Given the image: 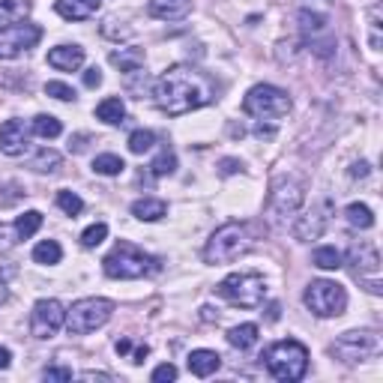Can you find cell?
<instances>
[{
  "instance_id": "6da1fadb",
  "label": "cell",
  "mask_w": 383,
  "mask_h": 383,
  "mask_svg": "<svg viewBox=\"0 0 383 383\" xmlns=\"http://www.w3.org/2000/svg\"><path fill=\"white\" fill-rule=\"evenodd\" d=\"M153 99L165 114L183 117L189 111H198L212 102V84L207 75H201L192 66H171L168 72L156 81Z\"/></svg>"
},
{
  "instance_id": "7a4b0ae2",
  "label": "cell",
  "mask_w": 383,
  "mask_h": 383,
  "mask_svg": "<svg viewBox=\"0 0 383 383\" xmlns=\"http://www.w3.org/2000/svg\"><path fill=\"white\" fill-rule=\"evenodd\" d=\"M252 249V234L246 225L239 222H228L207 239L204 246V261L207 264H231L239 254H246Z\"/></svg>"
},
{
  "instance_id": "3957f363",
  "label": "cell",
  "mask_w": 383,
  "mask_h": 383,
  "mask_svg": "<svg viewBox=\"0 0 383 383\" xmlns=\"http://www.w3.org/2000/svg\"><path fill=\"white\" fill-rule=\"evenodd\" d=\"M102 269H105V276H111V279H144V276L156 273L159 264H156V258L141 252L138 246L120 239V243L114 246V252L102 261Z\"/></svg>"
},
{
  "instance_id": "277c9868",
  "label": "cell",
  "mask_w": 383,
  "mask_h": 383,
  "mask_svg": "<svg viewBox=\"0 0 383 383\" xmlns=\"http://www.w3.org/2000/svg\"><path fill=\"white\" fill-rule=\"evenodd\" d=\"M266 368L276 380H300L308 368V350L306 345H300L296 338H285V342H276L266 350Z\"/></svg>"
},
{
  "instance_id": "5b68a950",
  "label": "cell",
  "mask_w": 383,
  "mask_h": 383,
  "mask_svg": "<svg viewBox=\"0 0 383 383\" xmlns=\"http://www.w3.org/2000/svg\"><path fill=\"white\" fill-rule=\"evenodd\" d=\"M216 291L239 308H258L266 300V281L261 273H231Z\"/></svg>"
},
{
  "instance_id": "8992f818",
  "label": "cell",
  "mask_w": 383,
  "mask_h": 383,
  "mask_svg": "<svg viewBox=\"0 0 383 383\" xmlns=\"http://www.w3.org/2000/svg\"><path fill=\"white\" fill-rule=\"evenodd\" d=\"M111 311H114V303L102 300V296H90V300H78L72 308L66 311V326L72 335H87L99 326H105Z\"/></svg>"
},
{
  "instance_id": "52a82bcc",
  "label": "cell",
  "mask_w": 383,
  "mask_h": 383,
  "mask_svg": "<svg viewBox=\"0 0 383 383\" xmlns=\"http://www.w3.org/2000/svg\"><path fill=\"white\" fill-rule=\"evenodd\" d=\"M306 306L311 308V315L318 318H338L342 311L347 308V293L338 281H330V279H318L311 281L306 288Z\"/></svg>"
},
{
  "instance_id": "ba28073f",
  "label": "cell",
  "mask_w": 383,
  "mask_h": 383,
  "mask_svg": "<svg viewBox=\"0 0 383 383\" xmlns=\"http://www.w3.org/2000/svg\"><path fill=\"white\" fill-rule=\"evenodd\" d=\"M243 111L252 117H266V120H279L291 111V96L285 90L273 87V84H258L252 87L243 99Z\"/></svg>"
},
{
  "instance_id": "9c48e42d",
  "label": "cell",
  "mask_w": 383,
  "mask_h": 383,
  "mask_svg": "<svg viewBox=\"0 0 383 383\" xmlns=\"http://www.w3.org/2000/svg\"><path fill=\"white\" fill-rule=\"evenodd\" d=\"M383 350V342L377 333H345L338 342L333 345V357H338L342 362H362L372 360Z\"/></svg>"
},
{
  "instance_id": "30bf717a",
  "label": "cell",
  "mask_w": 383,
  "mask_h": 383,
  "mask_svg": "<svg viewBox=\"0 0 383 383\" xmlns=\"http://www.w3.org/2000/svg\"><path fill=\"white\" fill-rule=\"evenodd\" d=\"M303 198H306L303 180L281 174L273 180V186H269V210H273V216H291V212L300 210Z\"/></svg>"
},
{
  "instance_id": "8fae6325",
  "label": "cell",
  "mask_w": 383,
  "mask_h": 383,
  "mask_svg": "<svg viewBox=\"0 0 383 383\" xmlns=\"http://www.w3.org/2000/svg\"><path fill=\"white\" fill-rule=\"evenodd\" d=\"M66 323V311L58 300H39L31 311V333L33 338H54Z\"/></svg>"
},
{
  "instance_id": "7c38bea8",
  "label": "cell",
  "mask_w": 383,
  "mask_h": 383,
  "mask_svg": "<svg viewBox=\"0 0 383 383\" xmlns=\"http://www.w3.org/2000/svg\"><path fill=\"white\" fill-rule=\"evenodd\" d=\"M330 216H333V198H320V201L311 204V210H306L300 219L293 225V237L308 243V239H318L326 225H330Z\"/></svg>"
},
{
  "instance_id": "4fadbf2b",
  "label": "cell",
  "mask_w": 383,
  "mask_h": 383,
  "mask_svg": "<svg viewBox=\"0 0 383 383\" xmlns=\"http://www.w3.org/2000/svg\"><path fill=\"white\" fill-rule=\"evenodd\" d=\"M42 39V31L36 24H12L6 31H0V60H12L21 51L33 48Z\"/></svg>"
},
{
  "instance_id": "5bb4252c",
  "label": "cell",
  "mask_w": 383,
  "mask_h": 383,
  "mask_svg": "<svg viewBox=\"0 0 383 383\" xmlns=\"http://www.w3.org/2000/svg\"><path fill=\"white\" fill-rule=\"evenodd\" d=\"M27 144H31V135H27V126L21 120H6L0 126V153L21 156Z\"/></svg>"
},
{
  "instance_id": "9a60e30c",
  "label": "cell",
  "mask_w": 383,
  "mask_h": 383,
  "mask_svg": "<svg viewBox=\"0 0 383 383\" xmlns=\"http://www.w3.org/2000/svg\"><path fill=\"white\" fill-rule=\"evenodd\" d=\"M347 258L353 264V273H357L360 279L380 273V254H377V249L372 243H353L350 252H347Z\"/></svg>"
},
{
  "instance_id": "2e32d148",
  "label": "cell",
  "mask_w": 383,
  "mask_h": 383,
  "mask_svg": "<svg viewBox=\"0 0 383 383\" xmlns=\"http://www.w3.org/2000/svg\"><path fill=\"white\" fill-rule=\"evenodd\" d=\"M99 6H102V0H58L54 4L58 16L66 21H87L90 16L99 12Z\"/></svg>"
},
{
  "instance_id": "e0dca14e",
  "label": "cell",
  "mask_w": 383,
  "mask_h": 383,
  "mask_svg": "<svg viewBox=\"0 0 383 383\" xmlns=\"http://www.w3.org/2000/svg\"><path fill=\"white\" fill-rule=\"evenodd\" d=\"M192 9V0H150L147 12L153 18H162V21H180L186 18Z\"/></svg>"
},
{
  "instance_id": "ac0fdd59",
  "label": "cell",
  "mask_w": 383,
  "mask_h": 383,
  "mask_svg": "<svg viewBox=\"0 0 383 383\" xmlns=\"http://www.w3.org/2000/svg\"><path fill=\"white\" fill-rule=\"evenodd\" d=\"M48 63L60 72H75L84 63V48L81 45H58L48 51Z\"/></svg>"
},
{
  "instance_id": "d6986e66",
  "label": "cell",
  "mask_w": 383,
  "mask_h": 383,
  "mask_svg": "<svg viewBox=\"0 0 383 383\" xmlns=\"http://www.w3.org/2000/svg\"><path fill=\"white\" fill-rule=\"evenodd\" d=\"M219 365H222V357H219L216 350H192V353H189V372H192L195 377H210V374H216Z\"/></svg>"
},
{
  "instance_id": "ffe728a7",
  "label": "cell",
  "mask_w": 383,
  "mask_h": 383,
  "mask_svg": "<svg viewBox=\"0 0 383 383\" xmlns=\"http://www.w3.org/2000/svg\"><path fill=\"white\" fill-rule=\"evenodd\" d=\"M27 12H31V0H0V31L21 24Z\"/></svg>"
},
{
  "instance_id": "44dd1931",
  "label": "cell",
  "mask_w": 383,
  "mask_h": 383,
  "mask_svg": "<svg viewBox=\"0 0 383 383\" xmlns=\"http://www.w3.org/2000/svg\"><path fill=\"white\" fill-rule=\"evenodd\" d=\"M168 212V204L162 198H141V201L132 204V216L141 222H159Z\"/></svg>"
},
{
  "instance_id": "7402d4cb",
  "label": "cell",
  "mask_w": 383,
  "mask_h": 383,
  "mask_svg": "<svg viewBox=\"0 0 383 383\" xmlns=\"http://www.w3.org/2000/svg\"><path fill=\"white\" fill-rule=\"evenodd\" d=\"M96 117L102 120V123H108V126L123 123V117H126L123 99H120V96H108V99H102V102L96 105Z\"/></svg>"
},
{
  "instance_id": "603a6c76",
  "label": "cell",
  "mask_w": 383,
  "mask_h": 383,
  "mask_svg": "<svg viewBox=\"0 0 383 383\" xmlns=\"http://www.w3.org/2000/svg\"><path fill=\"white\" fill-rule=\"evenodd\" d=\"M111 63L120 66V72H138L144 66V51L141 48H120L111 54Z\"/></svg>"
},
{
  "instance_id": "cb8c5ba5",
  "label": "cell",
  "mask_w": 383,
  "mask_h": 383,
  "mask_svg": "<svg viewBox=\"0 0 383 383\" xmlns=\"http://www.w3.org/2000/svg\"><path fill=\"white\" fill-rule=\"evenodd\" d=\"M254 342H258V326L254 323H239L228 333V345L237 350H249L254 347Z\"/></svg>"
},
{
  "instance_id": "d4e9b609",
  "label": "cell",
  "mask_w": 383,
  "mask_h": 383,
  "mask_svg": "<svg viewBox=\"0 0 383 383\" xmlns=\"http://www.w3.org/2000/svg\"><path fill=\"white\" fill-rule=\"evenodd\" d=\"M12 228H16V239H31V237L42 228V212H39V210H27L24 216L16 219V225H12Z\"/></svg>"
},
{
  "instance_id": "484cf974",
  "label": "cell",
  "mask_w": 383,
  "mask_h": 383,
  "mask_svg": "<svg viewBox=\"0 0 383 383\" xmlns=\"http://www.w3.org/2000/svg\"><path fill=\"white\" fill-rule=\"evenodd\" d=\"M345 219H347V225H353V228L368 231V228L374 225V212L368 210L365 204H350V207L345 210Z\"/></svg>"
},
{
  "instance_id": "4316f807",
  "label": "cell",
  "mask_w": 383,
  "mask_h": 383,
  "mask_svg": "<svg viewBox=\"0 0 383 383\" xmlns=\"http://www.w3.org/2000/svg\"><path fill=\"white\" fill-rule=\"evenodd\" d=\"M60 153L58 150H39L36 156H33V162H31V168H33V171H39V174H54V171H58V168H60Z\"/></svg>"
},
{
  "instance_id": "83f0119b",
  "label": "cell",
  "mask_w": 383,
  "mask_h": 383,
  "mask_svg": "<svg viewBox=\"0 0 383 383\" xmlns=\"http://www.w3.org/2000/svg\"><path fill=\"white\" fill-rule=\"evenodd\" d=\"M63 258V249L58 239H42V243L33 249V261L36 264H60Z\"/></svg>"
},
{
  "instance_id": "f1b7e54d",
  "label": "cell",
  "mask_w": 383,
  "mask_h": 383,
  "mask_svg": "<svg viewBox=\"0 0 383 383\" xmlns=\"http://www.w3.org/2000/svg\"><path fill=\"white\" fill-rule=\"evenodd\" d=\"M123 168H126L123 159H120V156H114V153H105V156H96V159H93V171L102 174V177H117Z\"/></svg>"
},
{
  "instance_id": "f546056e",
  "label": "cell",
  "mask_w": 383,
  "mask_h": 383,
  "mask_svg": "<svg viewBox=\"0 0 383 383\" xmlns=\"http://www.w3.org/2000/svg\"><path fill=\"white\" fill-rule=\"evenodd\" d=\"M174 168H177V156L165 147V150L150 162V174H153V177H168V174H174Z\"/></svg>"
},
{
  "instance_id": "4dcf8cb0",
  "label": "cell",
  "mask_w": 383,
  "mask_h": 383,
  "mask_svg": "<svg viewBox=\"0 0 383 383\" xmlns=\"http://www.w3.org/2000/svg\"><path fill=\"white\" fill-rule=\"evenodd\" d=\"M33 132H36L39 138H58V135L63 132V126H60V120H58V117H51V114H39V117H33Z\"/></svg>"
},
{
  "instance_id": "1f68e13d",
  "label": "cell",
  "mask_w": 383,
  "mask_h": 383,
  "mask_svg": "<svg viewBox=\"0 0 383 383\" xmlns=\"http://www.w3.org/2000/svg\"><path fill=\"white\" fill-rule=\"evenodd\" d=\"M311 261H315V266H320V269H338L342 266V252H338L335 246H320Z\"/></svg>"
},
{
  "instance_id": "d6a6232c",
  "label": "cell",
  "mask_w": 383,
  "mask_h": 383,
  "mask_svg": "<svg viewBox=\"0 0 383 383\" xmlns=\"http://www.w3.org/2000/svg\"><path fill=\"white\" fill-rule=\"evenodd\" d=\"M153 144H156V135H153L150 129H135V132L129 135V150H132L135 156L147 153V150H150Z\"/></svg>"
},
{
  "instance_id": "836d02e7",
  "label": "cell",
  "mask_w": 383,
  "mask_h": 383,
  "mask_svg": "<svg viewBox=\"0 0 383 383\" xmlns=\"http://www.w3.org/2000/svg\"><path fill=\"white\" fill-rule=\"evenodd\" d=\"M105 237H108V225L105 222H96V225H90V228L81 234V246L84 249H96Z\"/></svg>"
},
{
  "instance_id": "e575fe53",
  "label": "cell",
  "mask_w": 383,
  "mask_h": 383,
  "mask_svg": "<svg viewBox=\"0 0 383 383\" xmlns=\"http://www.w3.org/2000/svg\"><path fill=\"white\" fill-rule=\"evenodd\" d=\"M323 24H326V18L323 16H318V12H308V9H303L300 12V27H303V33L308 36H315V33H320L323 31Z\"/></svg>"
},
{
  "instance_id": "d590c367",
  "label": "cell",
  "mask_w": 383,
  "mask_h": 383,
  "mask_svg": "<svg viewBox=\"0 0 383 383\" xmlns=\"http://www.w3.org/2000/svg\"><path fill=\"white\" fill-rule=\"evenodd\" d=\"M58 207L66 212V216H78V212L84 210V201L75 192H58Z\"/></svg>"
},
{
  "instance_id": "8d00e7d4",
  "label": "cell",
  "mask_w": 383,
  "mask_h": 383,
  "mask_svg": "<svg viewBox=\"0 0 383 383\" xmlns=\"http://www.w3.org/2000/svg\"><path fill=\"white\" fill-rule=\"evenodd\" d=\"M45 93L54 96V99H60V102H72V99H75V90L69 87V84H63V81H48Z\"/></svg>"
},
{
  "instance_id": "74e56055",
  "label": "cell",
  "mask_w": 383,
  "mask_h": 383,
  "mask_svg": "<svg viewBox=\"0 0 383 383\" xmlns=\"http://www.w3.org/2000/svg\"><path fill=\"white\" fill-rule=\"evenodd\" d=\"M42 380H48V383H66V380H72V368H66V365H51L42 372Z\"/></svg>"
},
{
  "instance_id": "f35d334b",
  "label": "cell",
  "mask_w": 383,
  "mask_h": 383,
  "mask_svg": "<svg viewBox=\"0 0 383 383\" xmlns=\"http://www.w3.org/2000/svg\"><path fill=\"white\" fill-rule=\"evenodd\" d=\"M153 377V383H165V380H177V368L171 365V362H165V365H159L156 372L150 374Z\"/></svg>"
},
{
  "instance_id": "ab89813d",
  "label": "cell",
  "mask_w": 383,
  "mask_h": 383,
  "mask_svg": "<svg viewBox=\"0 0 383 383\" xmlns=\"http://www.w3.org/2000/svg\"><path fill=\"white\" fill-rule=\"evenodd\" d=\"M12 243H16V228H9V225L0 222V252H6Z\"/></svg>"
},
{
  "instance_id": "60d3db41",
  "label": "cell",
  "mask_w": 383,
  "mask_h": 383,
  "mask_svg": "<svg viewBox=\"0 0 383 383\" xmlns=\"http://www.w3.org/2000/svg\"><path fill=\"white\" fill-rule=\"evenodd\" d=\"M239 168H243V165H239L237 159H222V162H219V171H222L225 177H231V174H237V171H239Z\"/></svg>"
},
{
  "instance_id": "b9f144b4",
  "label": "cell",
  "mask_w": 383,
  "mask_h": 383,
  "mask_svg": "<svg viewBox=\"0 0 383 383\" xmlns=\"http://www.w3.org/2000/svg\"><path fill=\"white\" fill-rule=\"evenodd\" d=\"M84 84H87V87H99V84H102V72H99L96 66L87 69V72H84Z\"/></svg>"
},
{
  "instance_id": "7bdbcfd3",
  "label": "cell",
  "mask_w": 383,
  "mask_h": 383,
  "mask_svg": "<svg viewBox=\"0 0 383 383\" xmlns=\"http://www.w3.org/2000/svg\"><path fill=\"white\" fill-rule=\"evenodd\" d=\"M368 171H372V168H368V162H357L350 168V177H368Z\"/></svg>"
},
{
  "instance_id": "ee69618b",
  "label": "cell",
  "mask_w": 383,
  "mask_h": 383,
  "mask_svg": "<svg viewBox=\"0 0 383 383\" xmlns=\"http://www.w3.org/2000/svg\"><path fill=\"white\" fill-rule=\"evenodd\" d=\"M254 135H258V138H273V135H276V129H273V126L258 123V126H254Z\"/></svg>"
},
{
  "instance_id": "f6af8a7d",
  "label": "cell",
  "mask_w": 383,
  "mask_h": 383,
  "mask_svg": "<svg viewBox=\"0 0 383 383\" xmlns=\"http://www.w3.org/2000/svg\"><path fill=\"white\" fill-rule=\"evenodd\" d=\"M114 350L120 353V357H126V353H129V350H132V342H129V338H117V345H114Z\"/></svg>"
},
{
  "instance_id": "bcb514c9",
  "label": "cell",
  "mask_w": 383,
  "mask_h": 383,
  "mask_svg": "<svg viewBox=\"0 0 383 383\" xmlns=\"http://www.w3.org/2000/svg\"><path fill=\"white\" fill-rule=\"evenodd\" d=\"M81 380H114L111 374H102V372H84V374H78Z\"/></svg>"
},
{
  "instance_id": "7dc6e473",
  "label": "cell",
  "mask_w": 383,
  "mask_h": 383,
  "mask_svg": "<svg viewBox=\"0 0 383 383\" xmlns=\"http://www.w3.org/2000/svg\"><path fill=\"white\" fill-rule=\"evenodd\" d=\"M9 362H12V353H9L6 347H0V372H4V368H9Z\"/></svg>"
},
{
  "instance_id": "c3c4849f",
  "label": "cell",
  "mask_w": 383,
  "mask_h": 383,
  "mask_svg": "<svg viewBox=\"0 0 383 383\" xmlns=\"http://www.w3.org/2000/svg\"><path fill=\"white\" fill-rule=\"evenodd\" d=\"M201 311H204V320H212V318H219V315H212V308H210V306H207V308H201Z\"/></svg>"
}]
</instances>
